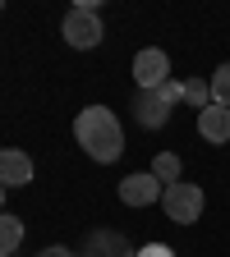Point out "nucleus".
<instances>
[{
  "mask_svg": "<svg viewBox=\"0 0 230 257\" xmlns=\"http://www.w3.org/2000/svg\"><path fill=\"white\" fill-rule=\"evenodd\" d=\"M74 138H79V147L92 161H102V166L120 161V152H124V128H120L115 110H106V106H83L79 119H74Z\"/></svg>",
  "mask_w": 230,
  "mask_h": 257,
  "instance_id": "f257e3e1",
  "label": "nucleus"
},
{
  "mask_svg": "<svg viewBox=\"0 0 230 257\" xmlns=\"http://www.w3.org/2000/svg\"><path fill=\"white\" fill-rule=\"evenodd\" d=\"M60 37L69 42L74 51H92V46H102L106 28H102V14H97V0H83V5H74L69 14L60 19Z\"/></svg>",
  "mask_w": 230,
  "mask_h": 257,
  "instance_id": "f03ea898",
  "label": "nucleus"
},
{
  "mask_svg": "<svg viewBox=\"0 0 230 257\" xmlns=\"http://www.w3.org/2000/svg\"><path fill=\"white\" fill-rule=\"evenodd\" d=\"M161 207H166V220L175 225H193V220H203V207H207V193L203 184H171L166 193H161Z\"/></svg>",
  "mask_w": 230,
  "mask_h": 257,
  "instance_id": "7ed1b4c3",
  "label": "nucleus"
},
{
  "mask_svg": "<svg viewBox=\"0 0 230 257\" xmlns=\"http://www.w3.org/2000/svg\"><path fill=\"white\" fill-rule=\"evenodd\" d=\"M134 83H138V92H152L161 83H171V55L161 46H143L134 55Z\"/></svg>",
  "mask_w": 230,
  "mask_h": 257,
  "instance_id": "20e7f679",
  "label": "nucleus"
},
{
  "mask_svg": "<svg viewBox=\"0 0 230 257\" xmlns=\"http://www.w3.org/2000/svg\"><path fill=\"white\" fill-rule=\"evenodd\" d=\"M171 110H175V101H171L161 87L134 96V119H138L143 128H166V124H171Z\"/></svg>",
  "mask_w": 230,
  "mask_h": 257,
  "instance_id": "39448f33",
  "label": "nucleus"
},
{
  "mask_svg": "<svg viewBox=\"0 0 230 257\" xmlns=\"http://www.w3.org/2000/svg\"><path fill=\"white\" fill-rule=\"evenodd\" d=\"M161 188L157 184V175L152 170H138V175H124L120 179V202L124 207H152V202H161Z\"/></svg>",
  "mask_w": 230,
  "mask_h": 257,
  "instance_id": "423d86ee",
  "label": "nucleus"
},
{
  "mask_svg": "<svg viewBox=\"0 0 230 257\" xmlns=\"http://www.w3.org/2000/svg\"><path fill=\"white\" fill-rule=\"evenodd\" d=\"M32 175H37V166H32V156L19 152V147H0V188H23L32 184Z\"/></svg>",
  "mask_w": 230,
  "mask_h": 257,
  "instance_id": "0eeeda50",
  "label": "nucleus"
},
{
  "mask_svg": "<svg viewBox=\"0 0 230 257\" xmlns=\"http://www.w3.org/2000/svg\"><path fill=\"white\" fill-rule=\"evenodd\" d=\"M79 257H134V248H129V239L115 234V230H92Z\"/></svg>",
  "mask_w": 230,
  "mask_h": 257,
  "instance_id": "6e6552de",
  "label": "nucleus"
},
{
  "mask_svg": "<svg viewBox=\"0 0 230 257\" xmlns=\"http://www.w3.org/2000/svg\"><path fill=\"white\" fill-rule=\"evenodd\" d=\"M198 134H203V143H212V147L230 143V110H225V106H207V110L198 115Z\"/></svg>",
  "mask_w": 230,
  "mask_h": 257,
  "instance_id": "1a4fd4ad",
  "label": "nucleus"
},
{
  "mask_svg": "<svg viewBox=\"0 0 230 257\" xmlns=\"http://www.w3.org/2000/svg\"><path fill=\"white\" fill-rule=\"evenodd\" d=\"M23 243V220L10 216V211H0V257H14Z\"/></svg>",
  "mask_w": 230,
  "mask_h": 257,
  "instance_id": "9d476101",
  "label": "nucleus"
},
{
  "mask_svg": "<svg viewBox=\"0 0 230 257\" xmlns=\"http://www.w3.org/2000/svg\"><path fill=\"white\" fill-rule=\"evenodd\" d=\"M152 175H157V184H161V188H171V184H180L184 166H180V156H175V152H161V156L152 161Z\"/></svg>",
  "mask_w": 230,
  "mask_h": 257,
  "instance_id": "9b49d317",
  "label": "nucleus"
},
{
  "mask_svg": "<svg viewBox=\"0 0 230 257\" xmlns=\"http://www.w3.org/2000/svg\"><path fill=\"white\" fill-rule=\"evenodd\" d=\"M184 106L203 115V110L212 106V83H203V78H184Z\"/></svg>",
  "mask_w": 230,
  "mask_h": 257,
  "instance_id": "f8f14e48",
  "label": "nucleus"
},
{
  "mask_svg": "<svg viewBox=\"0 0 230 257\" xmlns=\"http://www.w3.org/2000/svg\"><path fill=\"white\" fill-rule=\"evenodd\" d=\"M207 83H212V106H225V110H230V60L216 64V74H212Z\"/></svg>",
  "mask_w": 230,
  "mask_h": 257,
  "instance_id": "ddd939ff",
  "label": "nucleus"
},
{
  "mask_svg": "<svg viewBox=\"0 0 230 257\" xmlns=\"http://www.w3.org/2000/svg\"><path fill=\"white\" fill-rule=\"evenodd\" d=\"M138 257H175V248H166V243H147V248H138Z\"/></svg>",
  "mask_w": 230,
  "mask_h": 257,
  "instance_id": "4468645a",
  "label": "nucleus"
},
{
  "mask_svg": "<svg viewBox=\"0 0 230 257\" xmlns=\"http://www.w3.org/2000/svg\"><path fill=\"white\" fill-rule=\"evenodd\" d=\"M37 257H79V252H74V248H60V243H51V248H42Z\"/></svg>",
  "mask_w": 230,
  "mask_h": 257,
  "instance_id": "2eb2a0df",
  "label": "nucleus"
},
{
  "mask_svg": "<svg viewBox=\"0 0 230 257\" xmlns=\"http://www.w3.org/2000/svg\"><path fill=\"white\" fill-rule=\"evenodd\" d=\"M0 211H5V188H0Z\"/></svg>",
  "mask_w": 230,
  "mask_h": 257,
  "instance_id": "dca6fc26",
  "label": "nucleus"
},
{
  "mask_svg": "<svg viewBox=\"0 0 230 257\" xmlns=\"http://www.w3.org/2000/svg\"><path fill=\"white\" fill-rule=\"evenodd\" d=\"M0 10H5V5H0Z\"/></svg>",
  "mask_w": 230,
  "mask_h": 257,
  "instance_id": "f3484780",
  "label": "nucleus"
}]
</instances>
